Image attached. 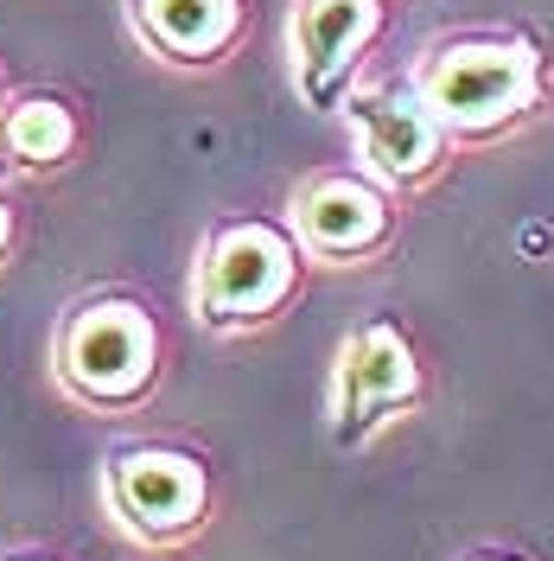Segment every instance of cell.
<instances>
[{"mask_svg": "<svg viewBox=\"0 0 554 561\" xmlns=\"http://www.w3.org/2000/svg\"><path fill=\"white\" fill-rule=\"evenodd\" d=\"M408 77L465 153L510 147L554 115V45L535 26H447L415 45Z\"/></svg>", "mask_w": 554, "mask_h": 561, "instance_id": "obj_1", "label": "cell"}, {"mask_svg": "<svg viewBox=\"0 0 554 561\" xmlns=\"http://www.w3.org/2000/svg\"><path fill=\"white\" fill-rule=\"evenodd\" d=\"M51 389L70 409L103 421L147 415L173 370V339L160 325V307L135 287H83L58 307L51 345H45Z\"/></svg>", "mask_w": 554, "mask_h": 561, "instance_id": "obj_2", "label": "cell"}, {"mask_svg": "<svg viewBox=\"0 0 554 561\" xmlns=\"http://www.w3.org/2000/svg\"><path fill=\"white\" fill-rule=\"evenodd\" d=\"M312 275L319 268L300 249L287 210H223L198 237L185 300H192L198 332L236 345V339H262L280 319L300 313V300L312 294Z\"/></svg>", "mask_w": 554, "mask_h": 561, "instance_id": "obj_3", "label": "cell"}, {"mask_svg": "<svg viewBox=\"0 0 554 561\" xmlns=\"http://www.w3.org/2000/svg\"><path fill=\"white\" fill-rule=\"evenodd\" d=\"M103 517L140 556H185L217 524V466L185 440H122L103 459Z\"/></svg>", "mask_w": 554, "mask_h": 561, "instance_id": "obj_4", "label": "cell"}, {"mask_svg": "<svg viewBox=\"0 0 554 561\" xmlns=\"http://www.w3.org/2000/svg\"><path fill=\"white\" fill-rule=\"evenodd\" d=\"M434 409V364L395 313H363L332 351L325 377V434L338 454L377 447L389 427Z\"/></svg>", "mask_w": 554, "mask_h": 561, "instance_id": "obj_5", "label": "cell"}, {"mask_svg": "<svg viewBox=\"0 0 554 561\" xmlns=\"http://www.w3.org/2000/svg\"><path fill=\"white\" fill-rule=\"evenodd\" d=\"M338 122H345V135H350V160H357L363 173H377L389 192H402L408 205L427 198V192H440V185L459 173V160H472V153L452 140L447 122L434 115V103L415 90L408 65L370 70V77L345 96Z\"/></svg>", "mask_w": 554, "mask_h": 561, "instance_id": "obj_6", "label": "cell"}, {"mask_svg": "<svg viewBox=\"0 0 554 561\" xmlns=\"http://www.w3.org/2000/svg\"><path fill=\"white\" fill-rule=\"evenodd\" d=\"M280 210H287L300 249L312 255V268H332V275L382 268L408 237V198L389 192L377 173H363L357 160L300 173Z\"/></svg>", "mask_w": 554, "mask_h": 561, "instance_id": "obj_7", "label": "cell"}, {"mask_svg": "<svg viewBox=\"0 0 554 561\" xmlns=\"http://www.w3.org/2000/svg\"><path fill=\"white\" fill-rule=\"evenodd\" d=\"M389 26H395V0H293L280 33L293 96L319 115H338L350 90L377 70Z\"/></svg>", "mask_w": 554, "mask_h": 561, "instance_id": "obj_8", "label": "cell"}, {"mask_svg": "<svg viewBox=\"0 0 554 561\" xmlns=\"http://www.w3.org/2000/svg\"><path fill=\"white\" fill-rule=\"evenodd\" d=\"M122 20L160 70L217 77L243 58L255 33V0H122Z\"/></svg>", "mask_w": 554, "mask_h": 561, "instance_id": "obj_9", "label": "cell"}, {"mask_svg": "<svg viewBox=\"0 0 554 561\" xmlns=\"http://www.w3.org/2000/svg\"><path fill=\"white\" fill-rule=\"evenodd\" d=\"M83 147H90V122L70 90H58V83L13 90V103L0 115V173L13 185L70 173L83 160Z\"/></svg>", "mask_w": 554, "mask_h": 561, "instance_id": "obj_10", "label": "cell"}, {"mask_svg": "<svg viewBox=\"0 0 554 561\" xmlns=\"http://www.w3.org/2000/svg\"><path fill=\"white\" fill-rule=\"evenodd\" d=\"M20 243H26V210H20V192H13V179L0 173V275L13 268Z\"/></svg>", "mask_w": 554, "mask_h": 561, "instance_id": "obj_11", "label": "cell"}, {"mask_svg": "<svg viewBox=\"0 0 554 561\" xmlns=\"http://www.w3.org/2000/svg\"><path fill=\"white\" fill-rule=\"evenodd\" d=\"M459 561H529L522 549H504V542H478V549H465Z\"/></svg>", "mask_w": 554, "mask_h": 561, "instance_id": "obj_12", "label": "cell"}, {"mask_svg": "<svg viewBox=\"0 0 554 561\" xmlns=\"http://www.w3.org/2000/svg\"><path fill=\"white\" fill-rule=\"evenodd\" d=\"M0 561H65V556H51V549H7Z\"/></svg>", "mask_w": 554, "mask_h": 561, "instance_id": "obj_13", "label": "cell"}, {"mask_svg": "<svg viewBox=\"0 0 554 561\" xmlns=\"http://www.w3.org/2000/svg\"><path fill=\"white\" fill-rule=\"evenodd\" d=\"M7 103H13V83H7V70H0V115H7Z\"/></svg>", "mask_w": 554, "mask_h": 561, "instance_id": "obj_14", "label": "cell"}]
</instances>
